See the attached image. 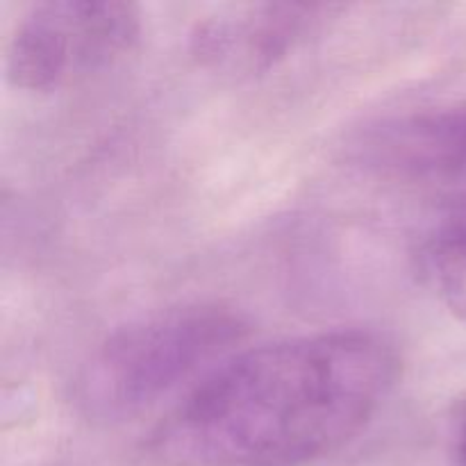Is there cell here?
<instances>
[{"instance_id": "3", "label": "cell", "mask_w": 466, "mask_h": 466, "mask_svg": "<svg viewBox=\"0 0 466 466\" xmlns=\"http://www.w3.org/2000/svg\"><path fill=\"white\" fill-rule=\"evenodd\" d=\"M141 9L123 0H48L18 18L5 50L9 85L55 94L114 68L141 41Z\"/></svg>"}, {"instance_id": "4", "label": "cell", "mask_w": 466, "mask_h": 466, "mask_svg": "<svg viewBox=\"0 0 466 466\" xmlns=\"http://www.w3.org/2000/svg\"><path fill=\"white\" fill-rule=\"evenodd\" d=\"M341 9V5L326 3H259L221 9L196 25L191 53L205 68L223 76H259L285 62Z\"/></svg>"}, {"instance_id": "5", "label": "cell", "mask_w": 466, "mask_h": 466, "mask_svg": "<svg viewBox=\"0 0 466 466\" xmlns=\"http://www.w3.org/2000/svg\"><path fill=\"white\" fill-rule=\"evenodd\" d=\"M426 268L437 299L466 328V218L432 241Z\"/></svg>"}, {"instance_id": "1", "label": "cell", "mask_w": 466, "mask_h": 466, "mask_svg": "<svg viewBox=\"0 0 466 466\" xmlns=\"http://www.w3.org/2000/svg\"><path fill=\"white\" fill-rule=\"evenodd\" d=\"M387 337L344 328L239 350L153 428L157 466H309L344 449L394 391Z\"/></svg>"}, {"instance_id": "2", "label": "cell", "mask_w": 466, "mask_h": 466, "mask_svg": "<svg viewBox=\"0 0 466 466\" xmlns=\"http://www.w3.org/2000/svg\"><path fill=\"white\" fill-rule=\"evenodd\" d=\"M246 335L244 317L218 303H182L135 319L105 337L82 362L73 403L91 423L130 421L208 376Z\"/></svg>"}, {"instance_id": "6", "label": "cell", "mask_w": 466, "mask_h": 466, "mask_svg": "<svg viewBox=\"0 0 466 466\" xmlns=\"http://www.w3.org/2000/svg\"><path fill=\"white\" fill-rule=\"evenodd\" d=\"M458 460H460V466H466V421L458 437Z\"/></svg>"}]
</instances>
